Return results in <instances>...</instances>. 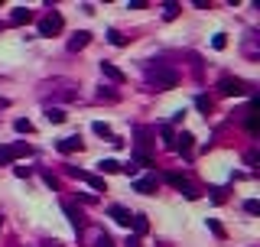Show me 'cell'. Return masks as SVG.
Segmentation results:
<instances>
[{"mask_svg":"<svg viewBox=\"0 0 260 247\" xmlns=\"http://www.w3.org/2000/svg\"><path fill=\"white\" fill-rule=\"evenodd\" d=\"M147 81L156 85V91H169V88L179 85V72L166 62H153V65H147Z\"/></svg>","mask_w":260,"mask_h":247,"instance_id":"cell-1","label":"cell"},{"mask_svg":"<svg viewBox=\"0 0 260 247\" xmlns=\"http://www.w3.org/2000/svg\"><path fill=\"white\" fill-rule=\"evenodd\" d=\"M23 156H33L30 143H7V147H0V166H10L13 160H23Z\"/></svg>","mask_w":260,"mask_h":247,"instance_id":"cell-2","label":"cell"},{"mask_svg":"<svg viewBox=\"0 0 260 247\" xmlns=\"http://www.w3.org/2000/svg\"><path fill=\"white\" fill-rule=\"evenodd\" d=\"M218 91L224 94V98H241V94L250 91V85L244 78H234V75H224L221 81H218Z\"/></svg>","mask_w":260,"mask_h":247,"instance_id":"cell-3","label":"cell"},{"mask_svg":"<svg viewBox=\"0 0 260 247\" xmlns=\"http://www.w3.org/2000/svg\"><path fill=\"white\" fill-rule=\"evenodd\" d=\"M62 26H65V20L52 10V13H46V17L39 20V36H56V33H62Z\"/></svg>","mask_w":260,"mask_h":247,"instance_id":"cell-4","label":"cell"},{"mask_svg":"<svg viewBox=\"0 0 260 247\" xmlns=\"http://www.w3.org/2000/svg\"><path fill=\"white\" fill-rule=\"evenodd\" d=\"M163 179H166L169 185H173V189H179L186 198H198V192L192 189V185H189V179H186V176H179V173H166Z\"/></svg>","mask_w":260,"mask_h":247,"instance_id":"cell-5","label":"cell"},{"mask_svg":"<svg viewBox=\"0 0 260 247\" xmlns=\"http://www.w3.org/2000/svg\"><path fill=\"white\" fill-rule=\"evenodd\" d=\"M62 211H65L68 224H72L75 231H81V228H85V215H81V208H75L72 202H62Z\"/></svg>","mask_w":260,"mask_h":247,"instance_id":"cell-6","label":"cell"},{"mask_svg":"<svg viewBox=\"0 0 260 247\" xmlns=\"http://www.w3.org/2000/svg\"><path fill=\"white\" fill-rule=\"evenodd\" d=\"M156 189H160V179H156V176H143V179H134V192H140V195H153Z\"/></svg>","mask_w":260,"mask_h":247,"instance_id":"cell-7","label":"cell"},{"mask_svg":"<svg viewBox=\"0 0 260 247\" xmlns=\"http://www.w3.org/2000/svg\"><path fill=\"white\" fill-rule=\"evenodd\" d=\"M101 75H104L107 81H114V85H124V81H127V75L120 72L114 62H101Z\"/></svg>","mask_w":260,"mask_h":247,"instance_id":"cell-8","label":"cell"},{"mask_svg":"<svg viewBox=\"0 0 260 247\" xmlns=\"http://www.w3.org/2000/svg\"><path fill=\"white\" fill-rule=\"evenodd\" d=\"M56 150L59 153H78L81 150V137H62V140H56Z\"/></svg>","mask_w":260,"mask_h":247,"instance_id":"cell-9","label":"cell"},{"mask_svg":"<svg viewBox=\"0 0 260 247\" xmlns=\"http://www.w3.org/2000/svg\"><path fill=\"white\" fill-rule=\"evenodd\" d=\"M107 215H111L117 224H124V228H130V221H134L130 208H124V205H111V208H107Z\"/></svg>","mask_w":260,"mask_h":247,"instance_id":"cell-10","label":"cell"},{"mask_svg":"<svg viewBox=\"0 0 260 247\" xmlns=\"http://www.w3.org/2000/svg\"><path fill=\"white\" fill-rule=\"evenodd\" d=\"M88 43H91V33H88V30H78L72 39H68V49H72V52H78V49H85Z\"/></svg>","mask_w":260,"mask_h":247,"instance_id":"cell-11","label":"cell"},{"mask_svg":"<svg viewBox=\"0 0 260 247\" xmlns=\"http://www.w3.org/2000/svg\"><path fill=\"white\" fill-rule=\"evenodd\" d=\"M78 179H85L88 185H91L94 192H107V182H104V176H91V173H78Z\"/></svg>","mask_w":260,"mask_h":247,"instance_id":"cell-12","label":"cell"},{"mask_svg":"<svg viewBox=\"0 0 260 247\" xmlns=\"http://www.w3.org/2000/svg\"><path fill=\"white\" fill-rule=\"evenodd\" d=\"M192 143H195V137L182 130V134L176 137V147H173V150H179V153H189V150H192Z\"/></svg>","mask_w":260,"mask_h":247,"instance_id":"cell-13","label":"cell"},{"mask_svg":"<svg viewBox=\"0 0 260 247\" xmlns=\"http://www.w3.org/2000/svg\"><path fill=\"white\" fill-rule=\"evenodd\" d=\"M30 20H33V13L26 10V7H17V10L10 13V23L13 26H23V23H30Z\"/></svg>","mask_w":260,"mask_h":247,"instance_id":"cell-14","label":"cell"},{"mask_svg":"<svg viewBox=\"0 0 260 247\" xmlns=\"http://www.w3.org/2000/svg\"><path fill=\"white\" fill-rule=\"evenodd\" d=\"M130 224H134V234H137V237H140V234H147V231H150L147 215H134V221H130Z\"/></svg>","mask_w":260,"mask_h":247,"instance_id":"cell-15","label":"cell"},{"mask_svg":"<svg viewBox=\"0 0 260 247\" xmlns=\"http://www.w3.org/2000/svg\"><path fill=\"white\" fill-rule=\"evenodd\" d=\"M46 120H49V124H62L65 120V111H62V107H46Z\"/></svg>","mask_w":260,"mask_h":247,"instance_id":"cell-16","label":"cell"},{"mask_svg":"<svg viewBox=\"0 0 260 247\" xmlns=\"http://www.w3.org/2000/svg\"><path fill=\"white\" fill-rule=\"evenodd\" d=\"M91 130H94V134H98V137H107V140H114V130L107 127L104 120H94V124H91Z\"/></svg>","mask_w":260,"mask_h":247,"instance_id":"cell-17","label":"cell"},{"mask_svg":"<svg viewBox=\"0 0 260 247\" xmlns=\"http://www.w3.org/2000/svg\"><path fill=\"white\" fill-rule=\"evenodd\" d=\"M160 134H163V147L173 150V147H176V134H173V127L166 124V127H160Z\"/></svg>","mask_w":260,"mask_h":247,"instance_id":"cell-18","label":"cell"},{"mask_svg":"<svg viewBox=\"0 0 260 247\" xmlns=\"http://www.w3.org/2000/svg\"><path fill=\"white\" fill-rule=\"evenodd\" d=\"M98 169H101L104 176H111V173H120V163H117V160H101Z\"/></svg>","mask_w":260,"mask_h":247,"instance_id":"cell-19","label":"cell"},{"mask_svg":"<svg viewBox=\"0 0 260 247\" xmlns=\"http://www.w3.org/2000/svg\"><path fill=\"white\" fill-rule=\"evenodd\" d=\"M195 107H198L202 114H211V107H215V104H211L208 94H198V98H195Z\"/></svg>","mask_w":260,"mask_h":247,"instance_id":"cell-20","label":"cell"},{"mask_svg":"<svg viewBox=\"0 0 260 247\" xmlns=\"http://www.w3.org/2000/svg\"><path fill=\"white\" fill-rule=\"evenodd\" d=\"M107 43H111V46H127V36L117 33V30H107Z\"/></svg>","mask_w":260,"mask_h":247,"instance_id":"cell-21","label":"cell"},{"mask_svg":"<svg viewBox=\"0 0 260 247\" xmlns=\"http://www.w3.org/2000/svg\"><path fill=\"white\" fill-rule=\"evenodd\" d=\"M13 130H17V134H33V124L26 117H17V120H13Z\"/></svg>","mask_w":260,"mask_h":247,"instance_id":"cell-22","label":"cell"},{"mask_svg":"<svg viewBox=\"0 0 260 247\" xmlns=\"http://www.w3.org/2000/svg\"><path fill=\"white\" fill-rule=\"evenodd\" d=\"M244 124H247V130L250 134H257V127H260V120H257V114H254V107L247 111V117H244Z\"/></svg>","mask_w":260,"mask_h":247,"instance_id":"cell-23","label":"cell"},{"mask_svg":"<svg viewBox=\"0 0 260 247\" xmlns=\"http://www.w3.org/2000/svg\"><path fill=\"white\" fill-rule=\"evenodd\" d=\"M179 10H182L179 4H166V13H163V17H166V20H176V17H179Z\"/></svg>","mask_w":260,"mask_h":247,"instance_id":"cell-24","label":"cell"},{"mask_svg":"<svg viewBox=\"0 0 260 247\" xmlns=\"http://www.w3.org/2000/svg\"><path fill=\"white\" fill-rule=\"evenodd\" d=\"M244 211H247V215H260V202H257V198L244 202Z\"/></svg>","mask_w":260,"mask_h":247,"instance_id":"cell-25","label":"cell"},{"mask_svg":"<svg viewBox=\"0 0 260 247\" xmlns=\"http://www.w3.org/2000/svg\"><path fill=\"white\" fill-rule=\"evenodd\" d=\"M257 160H260V153H257V150H247V156H244V163H247V166H257Z\"/></svg>","mask_w":260,"mask_h":247,"instance_id":"cell-26","label":"cell"},{"mask_svg":"<svg viewBox=\"0 0 260 247\" xmlns=\"http://www.w3.org/2000/svg\"><path fill=\"white\" fill-rule=\"evenodd\" d=\"M98 247H117V244H114L111 234H101V237H98Z\"/></svg>","mask_w":260,"mask_h":247,"instance_id":"cell-27","label":"cell"},{"mask_svg":"<svg viewBox=\"0 0 260 247\" xmlns=\"http://www.w3.org/2000/svg\"><path fill=\"white\" fill-rule=\"evenodd\" d=\"M211 46H215V49H224V46H228V39H224V33H218V36L211 39Z\"/></svg>","mask_w":260,"mask_h":247,"instance_id":"cell-28","label":"cell"},{"mask_svg":"<svg viewBox=\"0 0 260 247\" xmlns=\"http://www.w3.org/2000/svg\"><path fill=\"white\" fill-rule=\"evenodd\" d=\"M208 228H211V231H215V234H218V237H224V228H221V224H218V221H215V218H208Z\"/></svg>","mask_w":260,"mask_h":247,"instance_id":"cell-29","label":"cell"},{"mask_svg":"<svg viewBox=\"0 0 260 247\" xmlns=\"http://www.w3.org/2000/svg\"><path fill=\"white\" fill-rule=\"evenodd\" d=\"M43 179H46V185H49V189H59V179L52 173H43Z\"/></svg>","mask_w":260,"mask_h":247,"instance_id":"cell-30","label":"cell"},{"mask_svg":"<svg viewBox=\"0 0 260 247\" xmlns=\"http://www.w3.org/2000/svg\"><path fill=\"white\" fill-rule=\"evenodd\" d=\"M78 198H81V202H85V205H94V202H98V198H94L91 192H78Z\"/></svg>","mask_w":260,"mask_h":247,"instance_id":"cell-31","label":"cell"},{"mask_svg":"<svg viewBox=\"0 0 260 247\" xmlns=\"http://www.w3.org/2000/svg\"><path fill=\"white\" fill-rule=\"evenodd\" d=\"M124 247H143V244H140V237H137V234H130L127 241H124Z\"/></svg>","mask_w":260,"mask_h":247,"instance_id":"cell-32","label":"cell"},{"mask_svg":"<svg viewBox=\"0 0 260 247\" xmlns=\"http://www.w3.org/2000/svg\"><path fill=\"white\" fill-rule=\"evenodd\" d=\"M211 202H224V189H211Z\"/></svg>","mask_w":260,"mask_h":247,"instance_id":"cell-33","label":"cell"},{"mask_svg":"<svg viewBox=\"0 0 260 247\" xmlns=\"http://www.w3.org/2000/svg\"><path fill=\"white\" fill-rule=\"evenodd\" d=\"M120 173H127V176H137V163H127V166H120Z\"/></svg>","mask_w":260,"mask_h":247,"instance_id":"cell-34","label":"cell"},{"mask_svg":"<svg viewBox=\"0 0 260 247\" xmlns=\"http://www.w3.org/2000/svg\"><path fill=\"white\" fill-rule=\"evenodd\" d=\"M13 173H17L20 179H26V176H30V166H17V169H13Z\"/></svg>","mask_w":260,"mask_h":247,"instance_id":"cell-35","label":"cell"},{"mask_svg":"<svg viewBox=\"0 0 260 247\" xmlns=\"http://www.w3.org/2000/svg\"><path fill=\"white\" fill-rule=\"evenodd\" d=\"M43 247H65V244H59V241H46Z\"/></svg>","mask_w":260,"mask_h":247,"instance_id":"cell-36","label":"cell"},{"mask_svg":"<svg viewBox=\"0 0 260 247\" xmlns=\"http://www.w3.org/2000/svg\"><path fill=\"white\" fill-rule=\"evenodd\" d=\"M0 228H4V221H0Z\"/></svg>","mask_w":260,"mask_h":247,"instance_id":"cell-37","label":"cell"}]
</instances>
